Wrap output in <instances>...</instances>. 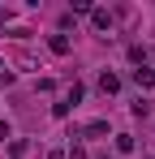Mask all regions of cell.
I'll use <instances>...</instances> for the list:
<instances>
[{"mask_svg":"<svg viewBox=\"0 0 155 159\" xmlns=\"http://www.w3.org/2000/svg\"><path fill=\"white\" fill-rule=\"evenodd\" d=\"M99 90H103V95H116V90H121V78H116L112 69H103V73H99Z\"/></svg>","mask_w":155,"mask_h":159,"instance_id":"cell-4","label":"cell"},{"mask_svg":"<svg viewBox=\"0 0 155 159\" xmlns=\"http://www.w3.org/2000/svg\"><path fill=\"white\" fill-rule=\"evenodd\" d=\"M99 159H112V155H99Z\"/></svg>","mask_w":155,"mask_h":159,"instance_id":"cell-12","label":"cell"},{"mask_svg":"<svg viewBox=\"0 0 155 159\" xmlns=\"http://www.w3.org/2000/svg\"><path fill=\"white\" fill-rule=\"evenodd\" d=\"M129 78H134V86H138V90H151V86H155V69H151V65H147V69H134Z\"/></svg>","mask_w":155,"mask_h":159,"instance_id":"cell-2","label":"cell"},{"mask_svg":"<svg viewBox=\"0 0 155 159\" xmlns=\"http://www.w3.org/2000/svg\"><path fill=\"white\" fill-rule=\"evenodd\" d=\"M103 133H108V120H91V125L82 133H73V138H103Z\"/></svg>","mask_w":155,"mask_h":159,"instance_id":"cell-5","label":"cell"},{"mask_svg":"<svg viewBox=\"0 0 155 159\" xmlns=\"http://www.w3.org/2000/svg\"><path fill=\"white\" fill-rule=\"evenodd\" d=\"M147 159H155V155H147Z\"/></svg>","mask_w":155,"mask_h":159,"instance_id":"cell-13","label":"cell"},{"mask_svg":"<svg viewBox=\"0 0 155 159\" xmlns=\"http://www.w3.org/2000/svg\"><path fill=\"white\" fill-rule=\"evenodd\" d=\"M116 151H121V155L134 151V138H129V133H116Z\"/></svg>","mask_w":155,"mask_h":159,"instance_id":"cell-8","label":"cell"},{"mask_svg":"<svg viewBox=\"0 0 155 159\" xmlns=\"http://www.w3.org/2000/svg\"><path fill=\"white\" fill-rule=\"evenodd\" d=\"M48 159H65V151H48Z\"/></svg>","mask_w":155,"mask_h":159,"instance_id":"cell-10","label":"cell"},{"mask_svg":"<svg viewBox=\"0 0 155 159\" xmlns=\"http://www.w3.org/2000/svg\"><path fill=\"white\" fill-rule=\"evenodd\" d=\"M48 48H52L56 56H69V34H52V39H48Z\"/></svg>","mask_w":155,"mask_h":159,"instance_id":"cell-6","label":"cell"},{"mask_svg":"<svg viewBox=\"0 0 155 159\" xmlns=\"http://www.w3.org/2000/svg\"><path fill=\"white\" fill-rule=\"evenodd\" d=\"M9 155H13V159H22V155H26V142H22V138H17V142H9Z\"/></svg>","mask_w":155,"mask_h":159,"instance_id":"cell-9","label":"cell"},{"mask_svg":"<svg viewBox=\"0 0 155 159\" xmlns=\"http://www.w3.org/2000/svg\"><path fill=\"white\" fill-rule=\"evenodd\" d=\"M0 73H4V60H0Z\"/></svg>","mask_w":155,"mask_h":159,"instance_id":"cell-11","label":"cell"},{"mask_svg":"<svg viewBox=\"0 0 155 159\" xmlns=\"http://www.w3.org/2000/svg\"><path fill=\"white\" fill-rule=\"evenodd\" d=\"M129 60H134L138 69H147V65H151V48H147V43H134V48H129Z\"/></svg>","mask_w":155,"mask_h":159,"instance_id":"cell-3","label":"cell"},{"mask_svg":"<svg viewBox=\"0 0 155 159\" xmlns=\"http://www.w3.org/2000/svg\"><path fill=\"white\" fill-rule=\"evenodd\" d=\"M82 95H86V90H82V82H73V86L65 90V103H69V107H78V103H82Z\"/></svg>","mask_w":155,"mask_h":159,"instance_id":"cell-7","label":"cell"},{"mask_svg":"<svg viewBox=\"0 0 155 159\" xmlns=\"http://www.w3.org/2000/svg\"><path fill=\"white\" fill-rule=\"evenodd\" d=\"M91 26L99 30L103 39H108V30L116 26V17H112V13H108V9H91Z\"/></svg>","mask_w":155,"mask_h":159,"instance_id":"cell-1","label":"cell"}]
</instances>
